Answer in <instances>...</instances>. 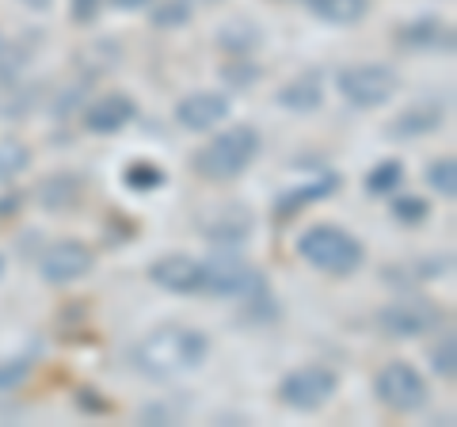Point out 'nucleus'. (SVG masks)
Masks as SVG:
<instances>
[{
    "mask_svg": "<svg viewBox=\"0 0 457 427\" xmlns=\"http://www.w3.org/2000/svg\"><path fill=\"white\" fill-rule=\"evenodd\" d=\"M206 355H210L206 332L187 329V324H164V329H153L134 347L130 363L137 374L164 381V378L187 374V370H198L206 363Z\"/></svg>",
    "mask_w": 457,
    "mask_h": 427,
    "instance_id": "f257e3e1",
    "label": "nucleus"
},
{
    "mask_svg": "<svg viewBox=\"0 0 457 427\" xmlns=\"http://www.w3.org/2000/svg\"><path fill=\"white\" fill-rule=\"evenodd\" d=\"M263 149L260 130L252 126H228V130L213 134L203 149L191 156V168L210 183H228L237 176H245L255 164V156Z\"/></svg>",
    "mask_w": 457,
    "mask_h": 427,
    "instance_id": "f03ea898",
    "label": "nucleus"
},
{
    "mask_svg": "<svg viewBox=\"0 0 457 427\" xmlns=\"http://www.w3.org/2000/svg\"><path fill=\"white\" fill-rule=\"evenodd\" d=\"M297 255L309 267H317V272L343 279V275H354L366 264V245L354 233L343 230V225L320 222V225H309L297 237Z\"/></svg>",
    "mask_w": 457,
    "mask_h": 427,
    "instance_id": "7ed1b4c3",
    "label": "nucleus"
},
{
    "mask_svg": "<svg viewBox=\"0 0 457 427\" xmlns=\"http://www.w3.org/2000/svg\"><path fill=\"white\" fill-rule=\"evenodd\" d=\"M378 329L393 339H416L442 329V309L423 294H400L378 309Z\"/></svg>",
    "mask_w": 457,
    "mask_h": 427,
    "instance_id": "20e7f679",
    "label": "nucleus"
},
{
    "mask_svg": "<svg viewBox=\"0 0 457 427\" xmlns=\"http://www.w3.org/2000/svg\"><path fill=\"white\" fill-rule=\"evenodd\" d=\"M336 88H339V96L347 99L351 107L370 111V107L389 104V99L396 96V88H400V77H396L393 65H378V62L347 65V69H339Z\"/></svg>",
    "mask_w": 457,
    "mask_h": 427,
    "instance_id": "39448f33",
    "label": "nucleus"
},
{
    "mask_svg": "<svg viewBox=\"0 0 457 427\" xmlns=\"http://www.w3.org/2000/svg\"><path fill=\"white\" fill-rule=\"evenodd\" d=\"M336 389H339L336 370L312 363V366L290 370V374L278 381V401L286 408H294V412H317V408H324L328 401H332Z\"/></svg>",
    "mask_w": 457,
    "mask_h": 427,
    "instance_id": "423d86ee",
    "label": "nucleus"
},
{
    "mask_svg": "<svg viewBox=\"0 0 457 427\" xmlns=\"http://www.w3.org/2000/svg\"><path fill=\"white\" fill-rule=\"evenodd\" d=\"M374 393L389 412H420L427 405V378L411 363L396 359L378 370Z\"/></svg>",
    "mask_w": 457,
    "mask_h": 427,
    "instance_id": "0eeeda50",
    "label": "nucleus"
},
{
    "mask_svg": "<svg viewBox=\"0 0 457 427\" xmlns=\"http://www.w3.org/2000/svg\"><path fill=\"white\" fill-rule=\"evenodd\" d=\"M263 290H267L263 272H255V267L245 264L240 255H213V260H206L203 294H213V297H255Z\"/></svg>",
    "mask_w": 457,
    "mask_h": 427,
    "instance_id": "6e6552de",
    "label": "nucleus"
},
{
    "mask_svg": "<svg viewBox=\"0 0 457 427\" xmlns=\"http://www.w3.org/2000/svg\"><path fill=\"white\" fill-rule=\"evenodd\" d=\"M96 267V252L84 240H54L50 248L38 255V275L50 287H69V282L84 279Z\"/></svg>",
    "mask_w": 457,
    "mask_h": 427,
    "instance_id": "1a4fd4ad",
    "label": "nucleus"
},
{
    "mask_svg": "<svg viewBox=\"0 0 457 427\" xmlns=\"http://www.w3.org/2000/svg\"><path fill=\"white\" fill-rule=\"evenodd\" d=\"M149 282L161 287L168 294H203V282H206V260L187 252H168L161 260L149 264Z\"/></svg>",
    "mask_w": 457,
    "mask_h": 427,
    "instance_id": "9d476101",
    "label": "nucleus"
},
{
    "mask_svg": "<svg viewBox=\"0 0 457 427\" xmlns=\"http://www.w3.org/2000/svg\"><path fill=\"white\" fill-rule=\"evenodd\" d=\"M233 115V99L225 92H191L176 104V122L191 134H206L213 126H221Z\"/></svg>",
    "mask_w": 457,
    "mask_h": 427,
    "instance_id": "9b49d317",
    "label": "nucleus"
},
{
    "mask_svg": "<svg viewBox=\"0 0 457 427\" xmlns=\"http://www.w3.org/2000/svg\"><path fill=\"white\" fill-rule=\"evenodd\" d=\"M396 46L416 50V54H453L457 35H453V23H446V20L416 16V20L396 27Z\"/></svg>",
    "mask_w": 457,
    "mask_h": 427,
    "instance_id": "f8f14e48",
    "label": "nucleus"
},
{
    "mask_svg": "<svg viewBox=\"0 0 457 427\" xmlns=\"http://www.w3.org/2000/svg\"><path fill=\"white\" fill-rule=\"evenodd\" d=\"M134 119H137V104L126 92H107V96L92 99V104L84 107V115H80V122H84V130L88 134H119Z\"/></svg>",
    "mask_w": 457,
    "mask_h": 427,
    "instance_id": "ddd939ff",
    "label": "nucleus"
},
{
    "mask_svg": "<svg viewBox=\"0 0 457 427\" xmlns=\"http://www.w3.org/2000/svg\"><path fill=\"white\" fill-rule=\"evenodd\" d=\"M252 214L245 206H213L203 222H198V230L206 233V240L213 245H245L252 237Z\"/></svg>",
    "mask_w": 457,
    "mask_h": 427,
    "instance_id": "4468645a",
    "label": "nucleus"
},
{
    "mask_svg": "<svg viewBox=\"0 0 457 427\" xmlns=\"http://www.w3.org/2000/svg\"><path fill=\"white\" fill-rule=\"evenodd\" d=\"M35 198H38L42 210H54V214L73 210L80 198H84V176L80 172H54L50 180L38 183Z\"/></svg>",
    "mask_w": 457,
    "mask_h": 427,
    "instance_id": "2eb2a0df",
    "label": "nucleus"
},
{
    "mask_svg": "<svg viewBox=\"0 0 457 427\" xmlns=\"http://www.w3.org/2000/svg\"><path fill=\"white\" fill-rule=\"evenodd\" d=\"M442 122H446V111L438 104H420V107H408L404 115H396L389 126H385V134L396 138V141H411V138L435 134Z\"/></svg>",
    "mask_w": 457,
    "mask_h": 427,
    "instance_id": "dca6fc26",
    "label": "nucleus"
},
{
    "mask_svg": "<svg viewBox=\"0 0 457 427\" xmlns=\"http://www.w3.org/2000/svg\"><path fill=\"white\" fill-rule=\"evenodd\" d=\"M275 104L286 107V111H297V115H305V111H317L324 104V77L320 73H305L290 84H282L275 92Z\"/></svg>",
    "mask_w": 457,
    "mask_h": 427,
    "instance_id": "f3484780",
    "label": "nucleus"
},
{
    "mask_svg": "<svg viewBox=\"0 0 457 427\" xmlns=\"http://www.w3.org/2000/svg\"><path fill=\"white\" fill-rule=\"evenodd\" d=\"M336 188H339V176H332V172H324V176H312L309 183H302V188H294V191H286L278 203H275V214L278 218H294L302 206H309V203H320V198H328V195H336Z\"/></svg>",
    "mask_w": 457,
    "mask_h": 427,
    "instance_id": "a211bd4d",
    "label": "nucleus"
},
{
    "mask_svg": "<svg viewBox=\"0 0 457 427\" xmlns=\"http://www.w3.org/2000/svg\"><path fill=\"white\" fill-rule=\"evenodd\" d=\"M305 4L320 23L332 27H354L370 16V0H305Z\"/></svg>",
    "mask_w": 457,
    "mask_h": 427,
    "instance_id": "6ab92c4d",
    "label": "nucleus"
},
{
    "mask_svg": "<svg viewBox=\"0 0 457 427\" xmlns=\"http://www.w3.org/2000/svg\"><path fill=\"white\" fill-rule=\"evenodd\" d=\"M260 42H263V31L255 23H248V20H233V23H225L218 31V46L228 50L233 58H248Z\"/></svg>",
    "mask_w": 457,
    "mask_h": 427,
    "instance_id": "aec40b11",
    "label": "nucleus"
},
{
    "mask_svg": "<svg viewBox=\"0 0 457 427\" xmlns=\"http://www.w3.org/2000/svg\"><path fill=\"white\" fill-rule=\"evenodd\" d=\"M195 16L191 0H153L149 4V23L156 31H176V27H187Z\"/></svg>",
    "mask_w": 457,
    "mask_h": 427,
    "instance_id": "412c9836",
    "label": "nucleus"
},
{
    "mask_svg": "<svg viewBox=\"0 0 457 427\" xmlns=\"http://www.w3.org/2000/svg\"><path fill=\"white\" fill-rule=\"evenodd\" d=\"M400 183H404V164L393 161V156H389V161H381V164L370 168L362 188H366L370 195H393V191L400 188Z\"/></svg>",
    "mask_w": 457,
    "mask_h": 427,
    "instance_id": "4be33fe9",
    "label": "nucleus"
},
{
    "mask_svg": "<svg viewBox=\"0 0 457 427\" xmlns=\"http://www.w3.org/2000/svg\"><path fill=\"white\" fill-rule=\"evenodd\" d=\"M122 180H126V188L130 191H156V188H164L168 172L161 164H153V161H134V164H126Z\"/></svg>",
    "mask_w": 457,
    "mask_h": 427,
    "instance_id": "5701e85b",
    "label": "nucleus"
},
{
    "mask_svg": "<svg viewBox=\"0 0 457 427\" xmlns=\"http://www.w3.org/2000/svg\"><path fill=\"white\" fill-rule=\"evenodd\" d=\"M31 168V149L20 141H0V183L23 176Z\"/></svg>",
    "mask_w": 457,
    "mask_h": 427,
    "instance_id": "b1692460",
    "label": "nucleus"
},
{
    "mask_svg": "<svg viewBox=\"0 0 457 427\" xmlns=\"http://www.w3.org/2000/svg\"><path fill=\"white\" fill-rule=\"evenodd\" d=\"M427 183H431V191H438L442 198H453L457 195V161L453 156H438V161L427 164Z\"/></svg>",
    "mask_w": 457,
    "mask_h": 427,
    "instance_id": "393cba45",
    "label": "nucleus"
},
{
    "mask_svg": "<svg viewBox=\"0 0 457 427\" xmlns=\"http://www.w3.org/2000/svg\"><path fill=\"white\" fill-rule=\"evenodd\" d=\"M427 214H431V206H427V198H420V195H400L389 203V218L400 225H423Z\"/></svg>",
    "mask_w": 457,
    "mask_h": 427,
    "instance_id": "a878e982",
    "label": "nucleus"
},
{
    "mask_svg": "<svg viewBox=\"0 0 457 427\" xmlns=\"http://www.w3.org/2000/svg\"><path fill=\"white\" fill-rule=\"evenodd\" d=\"M431 370L438 378H453L457 374V339L450 332L431 347Z\"/></svg>",
    "mask_w": 457,
    "mask_h": 427,
    "instance_id": "bb28decb",
    "label": "nucleus"
},
{
    "mask_svg": "<svg viewBox=\"0 0 457 427\" xmlns=\"http://www.w3.org/2000/svg\"><path fill=\"white\" fill-rule=\"evenodd\" d=\"M31 366H35L31 355H16V359L0 363V393H12L16 386H23L27 374H31Z\"/></svg>",
    "mask_w": 457,
    "mask_h": 427,
    "instance_id": "cd10ccee",
    "label": "nucleus"
},
{
    "mask_svg": "<svg viewBox=\"0 0 457 427\" xmlns=\"http://www.w3.org/2000/svg\"><path fill=\"white\" fill-rule=\"evenodd\" d=\"M221 77L233 84V88H248V84L260 77V65H255L252 58H228V65L221 69Z\"/></svg>",
    "mask_w": 457,
    "mask_h": 427,
    "instance_id": "c85d7f7f",
    "label": "nucleus"
},
{
    "mask_svg": "<svg viewBox=\"0 0 457 427\" xmlns=\"http://www.w3.org/2000/svg\"><path fill=\"white\" fill-rule=\"evenodd\" d=\"M20 65H23V54L12 46V42L0 38V84H16Z\"/></svg>",
    "mask_w": 457,
    "mask_h": 427,
    "instance_id": "c756f323",
    "label": "nucleus"
},
{
    "mask_svg": "<svg viewBox=\"0 0 457 427\" xmlns=\"http://www.w3.org/2000/svg\"><path fill=\"white\" fill-rule=\"evenodd\" d=\"M107 0H69V16H73L77 23H96L99 8H104Z\"/></svg>",
    "mask_w": 457,
    "mask_h": 427,
    "instance_id": "7c9ffc66",
    "label": "nucleus"
},
{
    "mask_svg": "<svg viewBox=\"0 0 457 427\" xmlns=\"http://www.w3.org/2000/svg\"><path fill=\"white\" fill-rule=\"evenodd\" d=\"M73 401H77V408H80V412H111V401H104V397H96V389H88V386L77 389Z\"/></svg>",
    "mask_w": 457,
    "mask_h": 427,
    "instance_id": "2f4dec72",
    "label": "nucleus"
},
{
    "mask_svg": "<svg viewBox=\"0 0 457 427\" xmlns=\"http://www.w3.org/2000/svg\"><path fill=\"white\" fill-rule=\"evenodd\" d=\"M20 203H23V195H0V218H12V214L20 210Z\"/></svg>",
    "mask_w": 457,
    "mask_h": 427,
    "instance_id": "473e14b6",
    "label": "nucleus"
},
{
    "mask_svg": "<svg viewBox=\"0 0 457 427\" xmlns=\"http://www.w3.org/2000/svg\"><path fill=\"white\" fill-rule=\"evenodd\" d=\"M111 8H119V12H137V8H149L153 0H107Z\"/></svg>",
    "mask_w": 457,
    "mask_h": 427,
    "instance_id": "72a5a7b5",
    "label": "nucleus"
},
{
    "mask_svg": "<svg viewBox=\"0 0 457 427\" xmlns=\"http://www.w3.org/2000/svg\"><path fill=\"white\" fill-rule=\"evenodd\" d=\"M23 4H27V8H35V12H42V8H50L54 0H23Z\"/></svg>",
    "mask_w": 457,
    "mask_h": 427,
    "instance_id": "f704fd0d",
    "label": "nucleus"
},
{
    "mask_svg": "<svg viewBox=\"0 0 457 427\" xmlns=\"http://www.w3.org/2000/svg\"><path fill=\"white\" fill-rule=\"evenodd\" d=\"M0 279H4V255H0Z\"/></svg>",
    "mask_w": 457,
    "mask_h": 427,
    "instance_id": "c9c22d12",
    "label": "nucleus"
},
{
    "mask_svg": "<svg viewBox=\"0 0 457 427\" xmlns=\"http://www.w3.org/2000/svg\"><path fill=\"white\" fill-rule=\"evenodd\" d=\"M210 4H213V0H210Z\"/></svg>",
    "mask_w": 457,
    "mask_h": 427,
    "instance_id": "e433bc0d",
    "label": "nucleus"
}]
</instances>
